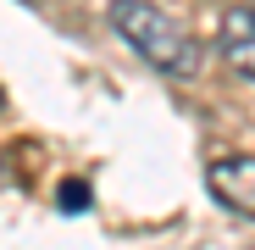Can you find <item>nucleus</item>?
<instances>
[{
    "label": "nucleus",
    "instance_id": "1",
    "mask_svg": "<svg viewBox=\"0 0 255 250\" xmlns=\"http://www.w3.org/2000/svg\"><path fill=\"white\" fill-rule=\"evenodd\" d=\"M111 28L122 33V45L139 50L155 72H166V78H194L200 72L194 33L178 17H166L161 6H150V0H111Z\"/></svg>",
    "mask_w": 255,
    "mask_h": 250
},
{
    "label": "nucleus",
    "instance_id": "2",
    "mask_svg": "<svg viewBox=\"0 0 255 250\" xmlns=\"http://www.w3.org/2000/svg\"><path fill=\"white\" fill-rule=\"evenodd\" d=\"M205 189L233 217H255V156H222L205 167Z\"/></svg>",
    "mask_w": 255,
    "mask_h": 250
},
{
    "label": "nucleus",
    "instance_id": "3",
    "mask_svg": "<svg viewBox=\"0 0 255 250\" xmlns=\"http://www.w3.org/2000/svg\"><path fill=\"white\" fill-rule=\"evenodd\" d=\"M217 45H222V61L255 83V6H239L222 17V33H217Z\"/></svg>",
    "mask_w": 255,
    "mask_h": 250
},
{
    "label": "nucleus",
    "instance_id": "4",
    "mask_svg": "<svg viewBox=\"0 0 255 250\" xmlns=\"http://www.w3.org/2000/svg\"><path fill=\"white\" fill-rule=\"evenodd\" d=\"M83 200H89V189H83V184H72V178H67V184H61V206H83Z\"/></svg>",
    "mask_w": 255,
    "mask_h": 250
}]
</instances>
